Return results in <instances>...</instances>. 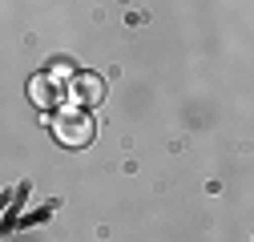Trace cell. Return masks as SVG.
<instances>
[{"mask_svg": "<svg viewBox=\"0 0 254 242\" xmlns=\"http://www.w3.org/2000/svg\"><path fill=\"white\" fill-rule=\"evenodd\" d=\"M53 137L65 149H85L93 137H97V121H93L89 109H69V113H61L53 121Z\"/></svg>", "mask_w": 254, "mask_h": 242, "instance_id": "cell-1", "label": "cell"}, {"mask_svg": "<svg viewBox=\"0 0 254 242\" xmlns=\"http://www.w3.org/2000/svg\"><path fill=\"white\" fill-rule=\"evenodd\" d=\"M65 89H69V101H73L77 109H93V105L105 101V81H101L97 73H73Z\"/></svg>", "mask_w": 254, "mask_h": 242, "instance_id": "cell-2", "label": "cell"}, {"mask_svg": "<svg viewBox=\"0 0 254 242\" xmlns=\"http://www.w3.org/2000/svg\"><path fill=\"white\" fill-rule=\"evenodd\" d=\"M28 97H33V105H37V109H57V101H61V97H69V89L61 85L53 73H37L33 81H28Z\"/></svg>", "mask_w": 254, "mask_h": 242, "instance_id": "cell-3", "label": "cell"}]
</instances>
